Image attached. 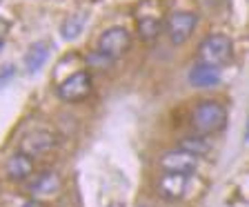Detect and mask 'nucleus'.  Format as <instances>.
<instances>
[{
	"mask_svg": "<svg viewBox=\"0 0 249 207\" xmlns=\"http://www.w3.org/2000/svg\"><path fill=\"white\" fill-rule=\"evenodd\" d=\"M233 54V42L225 34H209L207 38H202V42L198 45L196 58L200 65H209V67L223 69Z\"/></svg>",
	"mask_w": 249,
	"mask_h": 207,
	"instance_id": "1",
	"label": "nucleus"
},
{
	"mask_svg": "<svg viewBox=\"0 0 249 207\" xmlns=\"http://www.w3.org/2000/svg\"><path fill=\"white\" fill-rule=\"evenodd\" d=\"M160 169L162 171H171V174H182V176H192L194 171L198 169V158L189 151L182 150H167L160 156Z\"/></svg>",
	"mask_w": 249,
	"mask_h": 207,
	"instance_id": "7",
	"label": "nucleus"
},
{
	"mask_svg": "<svg viewBox=\"0 0 249 207\" xmlns=\"http://www.w3.org/2000/svg\"><path fill=\"white\" fill-rule=\"evenodd\" d=\"M189 83H192V87H198V89L216 87L220 83V69L198 62L196 67H192V72H189Z\"/></svg>",
	"mask_w": 249,
	"mask_h": 207,
	"instance_id": "12",
	"label": "nucleus"
},
{
	"mask_svg": "<svg viewBox=\"0 0 249 207\" xmlns=\"http://www.w3.org/2000/svg\"><path fill=\"white\" fill-rule=\"evenodd\" d=\"M136 20H138V36L147 42L154 40V38H158V34L162 31L160 7H158V9H149V0H145V2L138 7Z\"/></svg>",
	"mask_w": 249,
	"mask_h": 207,
	"instance_id": "8",
	"label": "nucleus"
},
{
	"mask_svg": "<svg viewBox=\"0 0 249 207\" xmlns=\"http://www.w3.org/2000/svg\"><path fill=\"white\" fill-rule=\"evenodd\" d=\"M194 132L198 136H212L218 134L227 125V109L216 100H202L192 114Z\"/></svg>",
	"mask_w": 249,
	"mask_h": 207,
	"instance_id": "2",
	"label": "nucleus"
},
{
	"mask_svg": "<svg viewBox=\"0 0 249 207\" xmlns=\"http://www.w3.org/2000/svg\"><path fill=\"white\" fill-rule=\"evenodd\" d=\"M198 25V16L192 11H176V14H169L167 20L162 22L165 27V34L169 36L171 45H182L192 38L194 29Z\"/></svg>",
	"mask_w": 249,
	"mask_h": 207,
	"instance_id": "4",
	"label": "nucleus"
},
{
	"mask_svg": "<svg viewBox=\"0 0 249 207\" xmlns=\"http://www.w3.org/2000/svg\"><path fill=\"white\" fill-rule=\"evenodd\" d=\"M187 181H189V176L165 171V174L158 178V183H156V192H158V196L167 203L180 201L187 192Z\"/></svg>",
	"mask_w": 249,
	"mask_h": 207,
	"instance_id": "10",
	"label": "nucleus"
},
{
	"mask_svg": "<svg viewBox=\"0 0 249 207\" xmlns=\"http://www.w3.org/2000/svg\"><path fill=\"white\" fill-rule=\"evenodd\" d=\"M11 76H14V67L11 65H7L2 72H0V87H5V83H9Z\"/></svg>",
	"mask_w": 249,
	"mask_h": 207,
	"instance_id": "17",
	"label": "nucleus"
},
{
	"mask_svg": "<svg viewBox=\"0 0 249 207\" xmlns=\"http://www.w3.org/2000/svg\"><path fill=\"white\" fill-rule=\"evenodd\" d=\"M178 150L182 151H189V154H194L196 158H200V156L209 154V150H212V145H209V140L205 138V136H185V138L178 143Z\"/></svg>",
	"mask_w": 249,
	"mask_h": 207,
	"instance_id": "15",
	"label": "nucleus"
},
{
	"mask_svg": "<svg viewBox=\"0 0 249 207\" xmlns=\"http://www.w3.org/2000/svg\"><path fill=\"white\" fill-rule=\"evenodd\" d=\"M62 181L58 176L56 171H40V174H34L27 183V192L31 194L34 201L38 198H49V196H56L60 192Z\"/></svg>",
	"mask_w": 249,
	"mask_h": 207,
	"instance_id": "9",
	"label": "nucleus"
},
{
	"mask_svg": "<svg viewBox=\"0 0 249 207\" xmlns=\"http://www.w3.org/2000/svg\"><path fill=\"white\" fill-rule=\"evenodd\" d=\"M7 178L14 183H25L34 176V158H29L27 154L22 151H16L7 161Z\"/></svg>",
	"mask_w": 249,
	"mask_h": 207,
	"instance_id": "11",
	"label": "nucleus"
},
{
	"mask_svg": "<svg viewBox=\"0 0 249 207\" xmlns=\"http://www.w3.org/2000/svg\"><path fill=\"white\" fill-rule=\"evenodd\" d=\"M87 62L91 65V67H96V69H107V67H111L114 62H109L107 58H103L100 54H96V52H91L87 56Z\"/></svg>",
	"mask_w": 249,
	"mask_h": 207,
	"instance_id": "16",
	"label": "nucleus"
},
{
	"mask_svg": "<svg viewBox=\"0 0 249 207\" xmlns=\"http://www.w3.org/2000/svg\"><path fill=\"white\" fill-rule=\"evenodd\" d=\"M91 94V74L76 72L58 85V96L65 103H80Z\"/></svg>",
	"mask_w": 249,
	"mask_h": 207,
	"instance_id": "5",
	"label": "nucleus"
},
{
	"mask_svg": "<svg viewBox=\"0 0 249 207\" xmlns=\"http://www.w3.org/2000/svg\"><path fill=\"white\" fill-rule=\"evenodd\" d=\"M20 207H45V205H42V203H40V201H34V198H31V201L22 203V205H20Z\"/></svg>",
	"mask_w": 249,
	"mask_h": 207,
	"instance_id": "18",
	"label": "nucleus"
},
{
	"mask_svg": "<svg viewBox=\"0 0 249 207\" xmlns=\"http://www.w3.org/2000/svg\"><path fill=\"white\" fill-rule=\"evenodd\" d=\"M49 42L40 40V42H34V45L29 47V52L25 54V69L29 74H36L38 69L42 67L47 62V58H49Z\"/></svg>",
	"mask_w": 249,
	"mask_h": 207,
	"instance_id": "13",
	"label": "nucleus"
},
{
	"mask_svg": "<svg viewBox=\"0 0 249 207\" xmlns=\"http://www.w3.org/2000/svg\"><path fill=\"white\" fill-rule=\"evenodd\" d=\"M87 20H89V14H87V11H78V14H71L67 20L62 22V27H60L62 38H65V40H76V38L83 34Z\"/></svg>",
	"mask_w": 249,
	"mask_h": 207,
	"instance_id": "14",
	"label": "nucleus"
},
{
	"mask_svg": "<svg viewBox=\"0 0 249 207\" xmlns=\"http://www.w3.org/2000/svg\"><path fill=\"white\" fill-rule=\"evenodd\" d=\"M0 47H2V40H0Z\"/></svg>",
	"mask_w": 249,
	"mask_h": 207,
	"instance_id": "20",
	"label": "nucleus"
},
{
	"mask_svg": "<svg viewBox=\"0 0 249 207\" xmlns=\"http://www.w3.org/2000/svg\"><path fill=\"white\" fill-rule=\"evenodd\" d=\"M58 143L56 134L49 130H34L29 134H25L20 138V145H18V151L27 154L29 158H36L40 154H47L49 150H53Z\"/></svg>",
	"mask_w": 249,
	"mask_h": 207,
	"instance_id": "6",
	"label": "nucleus"
},
{
	"mask_svg": "<svg viewBox=\"0 0 249 207\" xmlns=\"http://www.w3.org/2000/svg\"><path fill=\"white\" fill-rule=\"evenodd\" d=\"M131 47V36L124 27H109L96 40V49L93 52L100 54L103 58H107L109 62H116L118 58H123L127 54V49Z\"/></svg>",
	"mask_w": 249,
	"mask_h": 207,
	"instance_id": "3",
	"label": "nucleus"
},
{
	"mask_svg": "<svg viewBox=\"0 0 249 207\" xmlns=\"http://www.w3.org/2000/svg\"><path fill=\"white\" fill-rule=\"evenodd\" d=\"M140 207H151V205H140Z\"/></svg>",
	"mask_w": 249,
	"mask_h": 207,
	"instance_id": "19",
	"label": "nucleus"
}]
</instances>
